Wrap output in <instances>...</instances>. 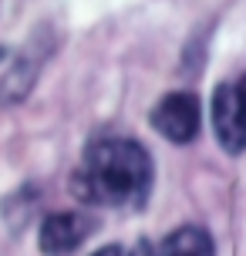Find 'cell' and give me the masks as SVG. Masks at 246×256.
<instances>
[{
	"label": "cell",
	"instance_id": "9",
	"mask_svg": "<svg viewBox=\"0 0 246 256\" xmlns=\"http://www.w3.org/2000/svg\"><path fill=\"white\" fill-rule=\"evenodd\" d=\"M240 91H243V98H246V74L240 78Z\"/></svg>",
	"mask_w": 246,
	"mask_h": 256
},
{
	"label": "cell",
	"instance_id": "6",
	"mask_svg": "<svg viewBox=\"0 0 246 256\" xmlns=\"http://www.w3.org/2000/svg\"><path fill=\"white\" fill-rule=\"evenodd\" d=\"M158 256H216V243L202 226H179L158 243Z\"/></svg>",
	"mask_w": 246,
	"mask_h": 256
},
{
	"label": "cell",
	"instance_id": "8",
	"mask_svg": "<svg viewBox=\"0 0 246 256\" xmlns=\"http://www.w3.org/2000/svg\"><path fill=\"white\" fill-rule=\"evenodd\" d=\"M91 256H125L122 253V246H115V243H108V246H102V250H94Z\"/></svg>",
	"mask_w": 246,
	"mask_h": 256
},
{
	"label": "cell",
	"instance_id": "10",
	"mask_svg": "<svg viewBox=\"0 0 246 256\" xmlns=\"http://www.w3.org/2000/svg\"><path fill=\"white\" fill-rule=\"evenodd\" d=\"M0 58H7V48H0Z\"/></svg>",
	"mask_w": 246,
	"mask_h": 256
},
{
	"label": "cell",
	"instance_id": "4",
	"mask_svg": "<svg viewBox=\"0 0 246 256\" xmlns=\"http://www.w3.org/2000/svg\"><path fill=\"white\" fill-rule=\"evenodd\" d=\"M51 58V44L44 40V34H34L30 38V44L27 48H20V54L10 61V71L4 74V81H0V102L4 104H20L30 94V88H34V81H38L40 68H44V61Z\"/></svg>",
	"mask_w": 246,
	"mask_h": 256
},
{
	"label": "cell",
	"instance_id": "3",
	"mask_svg": "<svg viewBox=\"0 0 246 256\" xmlns=\"http://www.w3.org/2000/svg\"><path fill=\"white\" fill-rule=\"evenodd\" d=\"M199 125H202V108L192 91H168L152 108V128L172 145H189L199 135Z\"/></svg>",
	"mask_w": 246,
	"mask_h": 256
},
{
	"label": "cell",
	"instance_id": "2",
	"mask_svg": "<svg viewBox=\"0 0 246 256\" xmlns=\"http://www.w3.org/2000/svg\"><path fill=\"white\" fill-rule=\"evenodd\" d=\"M212 135L226 155L246 152V98L240 81H222L212 91Z\"/></svg>",
	"mask_w": 246,
	"mask_h": 256
},
{
	"label": "cell",
	"instance_id": "5",
	"mask_svg": "<svg viewBox=\"0 0 246 256\" xmlns=\"http://www.w3.org/2000/svg\"><path fill=\"white\" fill-rule=\"evenodd\" d=\"M94 232V222L81 212H54L44 216L38 230V246L44 256H71Z\"/></svg>",
	"mask_w": 246,
	"mask_h": 256
},
{
	"label": "cell",
	"instance_id": "7",
	"mask_svg": "<svg viewBox=\"0 0 246 256\" xmlns=\"http://www.w3.org/2000/svg\"><path fill=\"white\" fill-rule=\"evenodd\" d=\"M128 256H158V246H152L148 240H138V243H135V250H132Z\"/></svg>",
	"mask_w": 246,
	"mask_h": 256
},
{
	"label": "cell",
	"instance_id": "1",
	"mask_svg": "<svg viewBox=\"0 0 246 256\" xmlns=\"http://www.w3.org/2000/svg\"><path fill=\"white\" fill-rule=\"evenodd\" d=\"M152 179V155L142 142L98 138L81 155V166L71 176V192L98 209H138L148 199Z\"/></svg>",
	"mask_w": 246,
	"mask_h": 256
}]
</instances>
